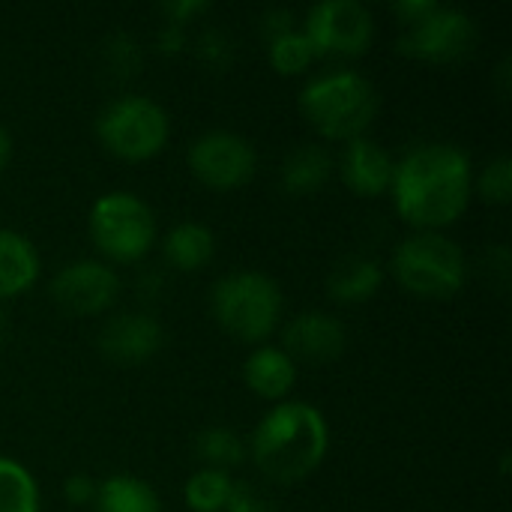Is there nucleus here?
Returning a JSON list of instances; mask_svg holds the SVG:
<instances>
[{"instance_id": "obj_8", "label": "nucleus", "mask_w": 512, "mask_h": 512, "mask_svg": "<svg viewBox=\"0 0 512 512\" xmlns=\"http://www.w3.org/2000/svg\"><path fill=\"white\" fill-rule=\"evenodd\" d=\"M477 42V21L465 9L444 3H438L426 18L402 27L399 33V51L423 63H459L477 51Z\"/></svg>"}, {"instance_id": "obj_1", "label": "nucleus", "mask_w": 512, "mask_h": 512, "mask_svg": "<svg viewBox=\"0 0 512 512\" xmlns=\"http://www.w3.org/2000/svg\"><path fill=\"white\" fill-rule=\"evenodd\" d=\"M393 207L417 231L456 225L474 201L471 156L450 141H423L396 159Z\"/></svg>"}, {"instance_id": "obj_16", "label": "nucleus", "mask_w": 512, "mask_h": 512, "mask_svg": "<svg viewBox=\"0 0 512 512\" xmlns=\"http://www.w3.org/2000/svg\"><path fill=\"white\" fill-rule=\"evenodd\" d=\"M42 273V258L33 240L21 231L0 228V303L27 294Z\"/></svg>"}, {"instance_id": "obj_29", "label": "nucleus", "mask_w": 512, "mask_h": 512, "mask_svg": "<svg viewBox=\"0 0 512 512\" xmlns=\"http://www.w3.org/2000/svg\"><path fill=\"white\" fill-rule=\"evenodd\" d=\"M99 483L90 474H69L63 483V498L69 507H93Z\"/></svg>"}, {"instance_id": "obj_7", "label": "nucleus", "mask_w": 512, "mask_h": 512, "mask_svg": "<svg viewBox=\"0 0 512 512\" xmlns=\"http://www.w3.org/2000/svg\"><path fill=\"white\" fill-rule=\"evenodd\" d=\"M87 231L105 264H138L156 246L153 207L135 192H105L93 201Z\"/></svg>"}, {"instance_id": "obj_32", "label": "nucleus", "mask_w": 512, "mask_h": 512, "mask_svg": "<svg viewBox=\"0 0 512 512\" xmlns=\"http://www.w3.org/2000/svg\"><path fill=\"white\" fill-rule=\"evenodd\" d=\"M189 45V33L186 27H177V24H162L159 33H156V51L165 54V57H174L180 51H186Z\"/></svg>"}, {"instance_id": "obj_34", "label": "nucleus", "mask_w": 512, "mask_h": 512, "mask_svg": "<svg viewBox=\"0 0 512 512\" xmlns=\"http://www.w3.org/2000/svg\"><path fill=\"white\" fill-rule=\"evenodd\" d=\"M9 162H12V135L6 126H0V174L9 168Z\"/></svg>"}, {"instance_id": "obj_21", "label": "nucleus", "mask_w": 512, "mask_h": 512, "mask_svg": "<svg viewBox=\"0 0 512 512\" xmlns=\"http://www.w3.org/2000/svg\"><path fill=\"white\" fill-rule=\"evenodd\" d=\"M0 512H42L36 477L9 456H0Z\"/></svg>"}, {"instance_id": "obj_28", "label": "nucleus", "mask_w": 512, "mask_h": 512, "mask_svg": "<svg viewBox=\"0 0 512 512\" xmlns=\"http://www.w3.org/2000/svg\"><path fill=\"white\" fill-rule=\"evenodd\" d=\"M165 24H177V27H189L195 18H204L210 12L207 0H168L159 6Z\"/></svg>"}, {"instance_id": "obj_2", "label": "nucleus", "mask_w": 512, "mask_h": 512, "mask_svg": "<svg viewBox=\"0 0 512 512\" xmlns=\"http://www.w3.org/2000/svg\"><path fill=\"white\" fill-rule=\"evenodd\" d=\"M246 450L267 480L294 486L324 465L330 453V423L312 402L285 399L258 420Z\"/></svg>"}, {"instance_id": "obj_13", "label": "nucleus", "mask_w": 512, "mask_h": 512, "mask_svg": "<svg viewBox=\"0 0 512 512\" xmlns=\"http://www.w3.org/2000/svg\"><path fill=\"white\" fill-rule=\"evenodd\" d=\"M282 348L291 354V360L309 363V366H327L339 360L348 348L345 324L327 312H300L291 318L282 330Z\"/></svg>"}, {"instance_id": "obj_24", "label": "nucleus", "mask_w": 512, "mask_h": 512, "mask_svg": "<svg viewBox=\"0 0 512 512\" xmlns=\"http://www.w3.org/2000/svg\"><path fill=\"white\" fill-rule=\"evenodd\" d=\"M318 60L312 42L306 39V33L297 27L285 36H276L267 42V63L276 75L282 78H294V75H303L312 63Z\"/></svg>"}, {"instance_id": "obj_22", "label": "nucleus", "mask_w": 512, "mask_h": 512, "mask_svg": "<svg viewBox=\"0 0 512 512\" xmlns=\"http://www.w3.org/2000/svg\"><path fill=\"white\" fill-rule=\"evenodd\" d=\"M234 480L228 471L216 468H198L186 486H183V501L192 512H225L231 495H234Z\"/></svg>"}, {"instance_id": "obj_19", "label": "nucleus", "mask_w": 512, "mask_h": 512, "mask_svg": "<svg viewBox=\"0 0 512 512\" xmlns=\"http://www.w3.org/2000/svg\"><path fill=\"white\" fill-rule=\"evenodd\" d=\"M162 258L177 273H198L216 258V234L201 222H180L162 237Z\"/></svg>"}, {"instance_id": "obj_4", "label": "nucleus", "mask_w": 512, "mask_h": 512, "mask_svg": "<svg viewBox=\"0 0 512 512\" xmlns=\"http://www.w3.org/2000/svg\"><path fill=\"white\" fill-rule=\"evenodd\" d=\"M210 312L222 333L258 348L279 330L285 297L273 276L258 270H234L216 279L210 291Z\"/></svg>"}, {"instance_id": "obj_10", "label": "nucleus", "mask_w": 512, "mask_h": 512, "mask_svg": "<svg viewBox=\"0 0 512 512\" xmlns=\"http://www.w3.org/2000/svg\"><path fill=\"white\" fill-rule=\"evenodd\" d=\"M318 57H360L375 39V15L360 0H321L315 3L303 27Z\"/></svg>"}, {"instance_id": "obj_5", "label": "nucleus", "mask_w": 512, "mask_h": 512, "mask_svg": "<svg viewBox=\"0 0 512 512\" xmlns=\"http://www.w3.org/2000/svg\"><path fill=\"white\" fill-rule=\"evenodd\" d=\"M393 276L411 297L450 300L468 282L465 249L444 231H414L393 249Z\"/></svg>"}, {"instance_id": "obj_23", "label": "nucleus", "mask_w": 512, "mask_h": 512, "mask_svg": "<svg viewBox=\"0 0 512 512\" xmlns=\"http://www.w3.org/2000/svg\"><path fill=\"white\" fill-rule=\"evenodd\" d=\"M195 453L204 462V468L231 474V468L243 465L249 450H246V441L240 438V432H234L231 426H207L195 438Z\"/></svg>"}, {"instance_id": "obj_20", "label": "nucleus", "mask_w": 512, "mask_h": 512, "mask_svg": "<svg viewBox=\"0 0 512 512\" xmlns=\"http://www.w3.org/2000/svg\"><path fill=\"white\" fill-rule=\"evenodd\" d=\"M93 512H162V501L141 477L111 474L96 489Z\"/></svg>"}, {"instance_id": "obj_6", "label": "nucleus", "mask_w": 512, "mask_h": 512, "mask_svg": "<svg viewBox=\"0 0 512 512\" xmlns=\"http://www.w3.org/2000/svg\"><path fill=\"white\" fill-rule=\"evenodd\" d=\"M96 138L120 162H150L168 147L171 117L153 96L123 93L99 111Z\"/></svg>"}, {"instance_id": "obj_9", "label": "nucleus", "mask_w": 512, "mask_h": 512, "mask_svg": "<svg viewBox=\"0 0 512 512\" xmlns=\"http://www.w3.org/2000/svg\"><path fill=\"white\" fill-rule=\"evenodd\" d=\"M189 174L213 192H234L246 186L258 171L255 144L231 129H210L189 144Z\"/></svg>"}, {"instance_id": "obj_15", "label": "nucleus", "mask_w": 512, "mask_h": 512, "mask_svg": "<svg viewBox=\"0 0 512 512\" xmlns=\"http://www.w3.org/2000/svg\"><path fill=\"white\" fill-rule=\"evenodd\" d=\"M300 375V366L291 360V354L282 345H258L249 351L246 363H243V384L264 402H285L288 393L294 390Z\"/></svg>"}, {"instance_id": "obj_35", "label": "nucleus", "mask_w": 512, "mask_h": 512, "mask_svg": "<svg viewBox=\"0 0 512 512\" xmlns=\"http://www.w3.org/2000/svg\"><path fill=\"white\" fill-rule=\"evenodd\" d=\"M6 339H9V318H6V312L0 306V348L6 345Z\"/></svg>"}, {"instance_id": "obj_17", "label": "nucleus", "mask_w": 512, "mask_h": 512, "mask_svg": "<svg viewBox=\"0 0 512 512\" xmlns=\"http://www.w3.org/2000/svg\"><path fill=\"white\" fill-rule=\"evenodd\" d=\"M333 174H336V159L324 144H300L285 156L279 168V183L291 198H309L321 192Z\"/></svg>"}, {"instance_id": "obj_11", "label": "nucleus", "mask_w": 512, "mask_h": 512, "mask_svg": "<svg viewBox=\"0 0 512 512\" xmlns=\"http://www.w3.org/2000/svg\"><path fill=\"white\" fill-rule=\"evenodd\" d=\"M48 294L60 312L72 318H96L117 303L120 276L102 258H75L54 273Z\"/></svg>"}, {"instance_id": "obj_18", "label": "nucleus", "mask_w": 512, "mask_h": 512, "mask_svg": "<svg viewBox=\"0 0 512 512\" xmlns=\"http://www.w3.org/2000/svg\"><path fill=\"white\" fill-rule=\"evenodd\" d=\"M384 279H387V273L378 258L351 255L333 267V273L327 279V294L339 306H360V303H369L372 297H378V291L384 288Z\"/></svg>"}, {"instance_id": "obj_26", "label": "nucleus", "mask_w": 512, "mask_h": 512, "mask_svg": "<svg viewBox=\"0 0 512 512\" xmlns=\"http://www.w3.org/2000/svg\"><path fill=\"white\" fill-rule=\"evenodd\" d=\"M102 60H105V69L117 78V81H129L141 72L144 66V51L138 45L135 36L129 33H114L105 39L102 45Z\"/></svg>"}, {"instance_id": "obj_31", "label": "nucleus", "mask_w": 512, "mask_h": 512, "mask_svg": "<svg viewBox=\"0 0 512 512\" xmlns=\"http://www.w3.org/2000/svg\"><path fill=\"white\" fill-rule=\"evenodd\" d=\"M225 512H276V507L258 492V489H249V486H234V495L228 501Z\"/></svg>"}, {"instance_id": "obj_12", "label": "nucleus", "mask_w": 512, "mask_h": 512, "mask_svg": "<svg viewBox=\"0 0 512 512\" xmlns=\"http://www.w3.org/2000/svg\"><path fill=\"white\" fill-rule=\"evenodd\" d=\"M165 345L162 324L147 312H120L111 315L99 333V351L117 366H144Z\"/></svg>"}, {"instance_id": "obj_33", "label": "nucleus", "mask_w": 512, "mask_h": 512, "mask_svg": "<svg viewBox=\"0 0 512 512\" xmlns=\"http://www.w3.org/2000/svg\"><path fill=\"white\" fill-rule=\"evenodd\" d=\"M435 6H438V0H399V3H393V15L399 18L402 27H408V24L426 18Z\"/></svg>"}, {"instance_id": "obj_25", "label": "nucleus", "mask_w": 512, "mask_h": 512, "mask_svg": "<svg viewBox=\"0 0 512 512\" xmlns=\"http://www.w3.org/2000/svg\"><path fill=\"white\" fill-rule=\"evenodd\" d=\"M474 195L486 204H507L512 198V159L507 153L492 156L477 174H474Z\"/></svg>"}, {"instance_id": "obj_3", "label": "nucleus", "mask_w": 512, "mask_h": 512, "mask_svg": "<svg viewBox=\"0 0 512 512\" xmlns=\"http://www.w3.org/2000/svg\"><path fill=\"white\" fill-rule=\"evenodd\" d=\"M297 108L324 141L348 144L369 132L378 117L381 96L363 72L333 69L303 84Z\"/></svg>"}, {"instance_id": "obj_14", "label": "nucleus", "mask_w": 512, "mask_h": 512, "mask_svg": "<svg viewBox=\"0 0 512 512\" xmlns=\"http://www.w3.org/2000/svg\"><path fill=\"white\" fill-rule=\"evenodd\" d=\"M336 171L357 198H381L393 186L396 156L381 141L363 135L342 144L336 156Z\"/></svg>"}, {"instance_id": "obj_30", "label": "nucleus", "mask_w": 512, "mask_h": 512, "mask_svg": "<svg viewBox=\"0 0 512 512\" xmlns=\"http://www.w3.org/2000/svg\"><path fill=\"white\" fill-rule=\"evenodd\" d=\"M291 30H297V15H294L291 9L273 6V9L264 12V18H261V33H264L267 42L276 39V36H285V33H291Z\"/></svg>"}, {"instance_id": "obj_27", "label": "nucleus", "mask_w": 512, "mask_h": 512, "mask_svg": "<svg viewBox=\"0 0 512 512\" xmlns=\"http://www.w3.org/2000/svg\"><path fill=\"white\" fill-rule=\"evenodd\" d=\"M195 54L204 66L222 72L234 63V39L219 27H204L195 39Z\"/></svg>"}]
</instances>
